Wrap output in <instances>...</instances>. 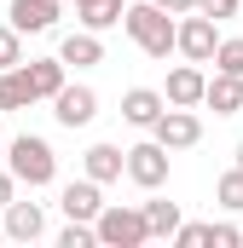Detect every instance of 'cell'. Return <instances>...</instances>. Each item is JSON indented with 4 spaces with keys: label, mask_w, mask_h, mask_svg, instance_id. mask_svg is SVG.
I'll list each match as a JSON object with an SVG mask.
<instances>
[{
    "label": "cell",
    "mask_w": 243,
    "mask_h": 248,
    "mask_svg": "<svg viewBox=\"0 0 243 248\" xmlns=\"http://www.w3.org/2000/svg\"><path fill=\"white\" fill-rule=\"evenodd\" d=\"M122 29L133 35V46H139L145 58H168V52H180V17H174V12H162L156 0H139V6H127Z\"/></svg>",
    "instance_id": "1"
},
{
    "label": "cell",
    "mask_w": 243,
    "mask_h": 248,
    "mask_svg": "<svg viewBox=\"0 0 243 248\" xmlns=\"http://www.w3.org/2000/svg\"><path fill=\"white\" fill-rule=\"evenodd\" d=\"M6 168L17 173V185H29V190H41V185L58 179V156H52V144L41 133H17L6 144Z\"/></svg>",
    "instance_id": "2"
},
{
    "label": "cell",
    "mask_w": 243,
    "mask_h": 248,
    "mask_svg": "<svg viewBox=\"0 0 243 248\" xmlns=\"http://www.w3.org/2000/svg\"><path fill=\"white\" fill-rule=\"evenodd\" d=\"M93 225H99V248H145V243H151V219H145V208L104 202V214H99Z\"/></svg>",
    "instance_id": "3"
},
{
    "label": "cell",
    "mask_w": 243,
    "mask_h": 248,
    "mask_svg": "<svg viewBox=\"0 0 243 248\" xmlns=\"http://www.w3.org/2000/svg\"><path fill=\"white\" fill-rule=\"evenodd\" d=\"M168 144L162 139H145V144H127V179L139 190H162L168 185Z\"/></svg>",
    "instance_id": "4"
},
{
    "label": "cell",
    "mask_w": 243,
    "mask_h": 248,
    "mask_svg": "<svg viewBox=\"0 0 243 248\" xmlns=\"http://www.w3.org/2000/svg\"><path fill=\"white\" fill-rule=\"evenodd\" d=\"M214 52H220V23H214L208 12H185L180 17V58L214 63Z\"/></svg>",
    "instance_id": "5"
},
{
    "label": "cell",
    "mask_w": 243,
    "mask_h": 248,
    "mask_svg": "<svg viewBox=\"0 0 243 248\" xmlns=\"http://www.w3.org/2000/svg\"><path fill=\"white\" fill-rule=\"evenodd\" d=\"M52 116H58V127H69V133H75V127H93V116H99V93L81 87V81H75V87L64 81V93L52 98Z\"/></svg>",
    "instance_id": "6"
},
{
    "label": "cell",
    "mask_w": 243,
    "mask_h": 248,
    "mask_svg": "<svg viewBox=\"0 0 243 248\" xmlns=\"http://www.w3.org/2000/svg\"><path fill=\"white\" fill-rule=\"evenodd\" d=\"M58 208H64V219H87V225H93V219L104 214V185L81 173V179H69V185H64Z\"/></svg>",
    "instance_id": "7"
},
{
    "label": "cell",
    "mask_w": 243,
    "mask_h": 248,
    "mask_svg": "<svg viewBox=\"0 0 243 248\" xmlns=\"http://www.w3.org/2000/svg\"><path fill=\"white\" fill-rule=\"evenodd\" d=\"M151 139H162L168 150H191V144L203 139V122H197V110H180V104H168V110H162V122L151 127Z\"/></svg>",
    "instance_id": "8"
},
{
    "label": "cell",
    "mask_w": 243,
    "mask_h": 248,
    "mask_svg": "<svg viewBox=\"0 0 243 248\" xmlns=\"http://www.w3.org/2000/svg\"><path fill=\"white\" fill-rule=\"evenodd\" d=\"M162 110H168V93H156V87H127L122 93V122L127 127H151L162 122Z\"/></svg>",
    "instance_id": "9"
},
{
    "label": "cell",
    "mask_w": 243,
    "mask_h": 248,
    "mask_svg": "<svg viewBox=\"0 0 243 248\" xmlns=\"http://www.w3.org/2000/svg\"><path fill=\"white\" fill-rule=\"evenodd\" d=\"M0 219H6V243H41L47 237V208L41 202H17L12 196V208Z\"/></svg>",
    "instance_id": "10"
},
{
    "label": "cell",
    "mask_w": 243,
    "mask_h": 248,
    "mask_svg": "<svg viewBox=\"0 0 243 248\" xmlns=\"http://www.w3.org/2000/svg\"><path fill=\"white\" fill-rule=\"evenodd\" d=\"M168 104H180V110H197L203 104V93H208V75H203V63H191L185 58L180 69H168Z\"/></svg>",
    "instance_id": "11"
},
{
    "label": "cell",
    "mask_w": 243,
    "mask_h": 248,
    "mask_svg": "<svg viewBox=\"0 0 243 248\" xmlns=\"http://www.w3.org/2000/svg\"><path fill=\"white\" fill-rule=\"evenodd\" d=\"M6 23L23 29V35H47L58 23V0H12L6 6Z\"/></svg>",
    "instance_id": "12"
},
{
    "label": "cell",
    "mask_w": 243,
    "mask_h": 248,
    "mask_svg": "<svg viewBox=\"0 0 243 248\" xmlns=\"http://www.w3.org/2000/svg\"><path fill=\"white\" fill-rule=\"evenodd\" d=\"M81 173H87V179H99V185H116L122 173H127V150H116V144H87Z\"/></svg>",
    "instance_id": "13"
},
{
    "label": "cell",
    "mask_w": 243,
    "mask_h": 248,
    "mask_svg": "<svg viewBox=\"0 0 243 248\" xmlns=\"http://www.w3.org/2000/svg\"><path fill=\"white\" fill-rule=\"evenodd\" d=\"M203 104H208L214 116H238V110H243V75L214 69V75H208V93H203Z\"/></svg>",
    "instance_id": "14"
},
{
    "label": "cell",
    "mask_w": 243,
    "mask_h": 248,
    "mask_svg": "<svg viewBox=\"0 0 243 248\" xmlns=\"http://www.w3.org/2000/svg\"><path fill=\"white\" fill-rule=\"evenodd\" d=\"M58 58H64V63H75V69H93V63H104V41H99V29H75V35H64Z\"/></svg>",
    "instance_id": "15"
},
{
    "label": "cell",
    "mask_w": 243,
    "mask_h": 248,
    "mask_svg": "<svg viewBox=\"0 0 243 248\" xmlns=\"http://www.w3.org/2000/svg\"><path fill=\"white\" fill-rule=\"evenodd\" d=\"M35 104V81H29V69L17 63V69H0V110H29Z\"/></svg>",
    "instance_id": "16"
},
{
    "label": "cell",
    "mask_w": 243,
    "mask_h": 248,
    "mask_svg": "<svg viewBox=\"0 0 243 248\" xmlns=\"http://www.w3.org/2000/svg\"><path fill=\"white\" fill-rule=\"evenodd\" d=\"M23 69H29V81H35V98H58L64 93V69H69L64 58H29Z\"/></svg>",
    "instance_id": "17"
},
{
    "label": "cell",
    "mask_w": 243,
    "mask_h": 248,
    "mask_svg": "<svg viewBox=\"0 0 243 248\" xmlns=\"http://www.w3.org/2000/svg\"><path fill=\"white\" fill-rule=\"evenodd\" d=\"M75 17H81V29H99V35H104L110 23L127 17V6H122V0H93V6H75Z\"/></svg>",
    "instance_id": "18"
},
{
    "label": "cell",
    "mask_w": 243,
    "mask_h": 248,
    "mask_svg": "<svg viewBox=\"0 0 243 248\" xmlns=\"http://www.w3.org/2000/svg\"><path fill=\"white\" fill-rule=\"evenodd\" d=\"M145 219H151V243L156 237H174L185 219H180V202H145Z\"/></svg>",
    "instance_id": "19"
},
{
    "label": "cell",
    "mask_w": 243,
    "mask_h": 248,
    "mask_svg": "<svg viewBox=\"0 0 243 248\" xmlns=\"http://www.w3.org/2000/svg\"><path fill=\"white\" fill-rule=\"evenodd\" d=\"M214 202H220L226 214H243V168H226V173L214 179Z\"/></svg>",
    "instance_id": "20"
},
{
    "label": "cell",
    "mask_w": 243,
    "mask_h": 248,
    "mask_svg": "<svg viewBox=\"0 0 243 248\" xmlns=\"http://www.w3.org/2000/svg\"><path fill=\"white\" fill-rule=\"evenodd\" d=\"M23 63V29L0 23V69H17Z\"/></svg>",
    "instance_id": "21"
},
{
    "label": "cell",
    "mask_w": 243,
    "mask_h": 248,
    "mask_svg": "<svg viewBox=\"0 0 243 248\" xmlns=\"http://www.w3.org/2000/svg\"><path fill=\"white\" fill-rule=\"evenodd\" d=\"M214 69H226V75H243V35H238V41H226V35H220V52H214Z\"/></svg>",
    "instance_id": "22"
},
{
    "label": "cell",
    "mask_w": 243,
    "mask_h": 248,
    "mask_svg": "<svg viewBox=\"0 0 243 248\" xmlns=\"http://www.w3.org/2000/svg\"><path fill=\"white\" fill-rule=\"evenodd\" d=\"M208 237H214V225H197V219L174 231V243H180V248H203V243H208Z\"/></svg>",
    "instance_id": "23"
},
{
    "label": "cell",
    "mask_w": 243,
    "mask_h": 248,
    "mask_svg": "<svg viewBox=\"0 0 243 248\" xmlns=\"http://www.w3.org/2000/svg\"><path fill=\"white\" fill-rule=\"evenodd\" d=\"M208 243H214V248H243V225H232V219H220Z\"/></svg>",
    "instance_id": "24"
},
{
    "label": "cell",
    "mask_w": 243,
    "mask_h": 248,
    "mask_svg": "<svg viewBox=\"0 0 243 248\" xmlns=\"http://www.w3.org/2000/svg\"><path fill=\"white\" fill-rule=\"evenodd\" d=\"M238 6H243V0H197V12H208L214 23H226V17H238Z\"/></svg>",
    "instance_id": "25"
},
{
    "label": "cell",
    "mask_w": 243,
    "mask_h": 248,
    "mask_svg": "<svg viewBox=\"0 0 243 248\" xmlns=\"http://www.w3.org/2000/svg\"><path fill=\"white\" fill-rule=\"evenodd\" d=\"M12 196H17V173H12V168H0V214L12 208Z\"/></svg>",
    "instance_id": "26"
},
{
    "label": "cell",
    "mask_w": 243,
    "mask_h": 248,
    "mask_svg": "<svg viewBox=\"0 0 243 248\" xmlns=\"http://www.w3.org/2000/svg\"><path fill=\"white\" fill-rule=\"evenodd\" d=\"M162 12H174V17H185V12H197V0H156Z\"/></svg>",
    "instance_id": "27"
},
{
    "label": "cell",
    "mask_w": 243,
    "mask_h": 248,
    "mask_svg": "<svg viewBox=\"0 0 243 248\" xmlns=\"http://www.w3.org/2000/svg\"><path fill=\"white\" fill-rule=\"evenodd\" d=\"M238 168H243V139H238Z\"/></svg>",
    "instance_id": "28"
},
{
    "label": "cell",
    "mask_w": 243,
    "mask_h": 248,
    "mask_svg": "<svg viewBox=\"0 0 243 248\" xmlns=\"http://www.w3.org/2000/svg\"><path fill=\"white\" fill-rule=\"evenodd\" d=\"M0 243H6V219H0Z\"/></svg>",
    "instance_id": "29"
},
{
    "label": "cell",
    "mask_w": 243,
    "mask_h": 248,
    "mask_svg": "<svg viewBox=\"0 0 243 248\" xmlns=\"http://www.w3.org/2000/svg\"><path fill=\"white\" fill-rule=\"evenodd\" d=\"M75 6H93V0H75Z\"/></svg>",
    "instance_id": "30"
},
{
    "label": "cell",
    "mask_w": 243,
    "mask_h": 248,
    "mask_svg": "<svg viewBox=\"0 0 243 248\" xmlns=\"http://www.w3.org/2000/svg\"><path fill=\"white\" fill-rule=\"evenodd\" d=\"M0 150H6V144H0Z\"/></svg>",
    "instance_id": "31"
}]
</instances>
